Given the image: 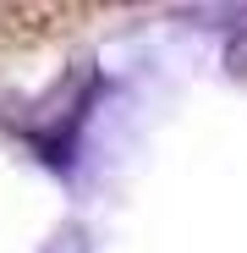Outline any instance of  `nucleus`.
I'll return each mask as SVG.
<instances>
[{
  "label": "nucleus",
  "instance_id": "nucleus-1",
  "mask_svg": "<svg viewBox=\"0 0 247 253\" xmlns=\"http://www.w3.org/2000/svg\"><path fill=\"white\" fill-rule=\"evenodd\" d=\"M77 22H88V6H0V39H11V44L61 39Z\"/></svg>",
  "mask_w": 247,
  "mask_h": 253
}]
</instances>
